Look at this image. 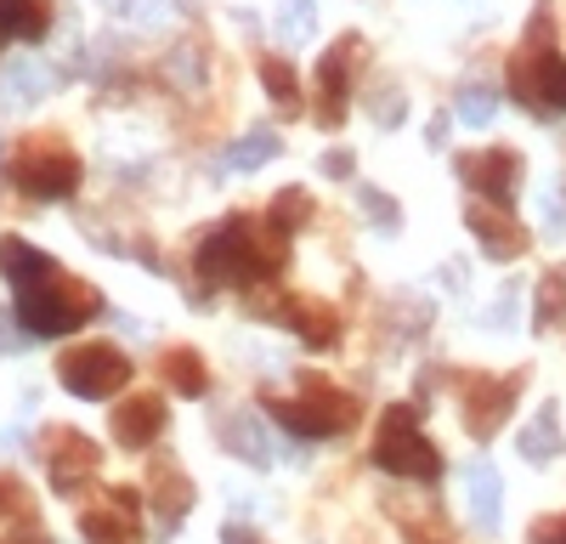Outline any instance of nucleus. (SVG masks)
Segmentation results:
<instances>
[{
  "mask_svg": "<svg viewBox=\"0 0 566 544\" xmlns=\"http://www.w3.org/2000/svg\"><path fill=\"white\" fill-rule=\"evenodd\" d=\"M57 380L74 391V397H85V402H103V397H114L125 380H130V363H125V352L119 346H80V352H69L63 363H57Z\"/></svg>",
  "mask_w": 566,
  "mask_h": 544,
  "instance_id": "7",
  "label": "nucleus"
},
{
  "mask_svg": "<svg viewBox=\"0 0 566 544\" xmlns=\"http://www.w3.org/2000/svg\"><path fill=\"white\" fill-rule=\"evenodd\" d=\"M317 29V0H283V34L306 40Z\"/></svg>",
  "mask_w": 566,
  "mask_h": 544,
  "instance_id": "28",
  "label": "nucleus"
},
{
  "mask_svg": "<svg viewBox=\"0 0 566 544\" xmlns=\"http://www.w3.org/2000/svg\"><path fill=\"white\" fill-rule=\"evenodd\" d=\"M119 12H125L130 23H159V18H165L159 0H119Z\"/></svg>",
  "mask_w": 566,
  "mask_h": 544,
  "instance_id": "31",
  "label": "nucleus"
},
{
  "mask_svg": "<svg viewBox=\"0 0 566 544\" xmlns=\"http://www.w3.org/2000/svg\"><path fill=\"white\" fill-rule=\"evenodd\" d=\"M277 148H283V143H277L272 130H250V136H239V143L227 148V170H261Z\"/></svg>",
  "mask_w": 566,
  "mask_h": 544,
  "instance_id": "24",
  "label": "nucleus"
},
{
  "mask_svg": "<svg viewBox=\"0 0 566 544\" xmlns=\"http://www.w3.org/2000/svg\"><path fill=\"white\" fill-rule=\"evenodd\" d=\"M533 544H566V511H560V516L533 522Z\"/></svg>",
  "mask_w": 566,
  "mask_h": 544,
  "instance_id": "32",
  "label": "nucleus"
},
{
  "mask_svg": "<svg viewBox=\"0 0 566 544\" xmlns=\"http://www.w3.org/2000/svg\"><path fill=\"white\" fill-rule=\"evenodd\" d=\"M165 420H170V408L159 397H130L125 408H114V437L125 448H154L165 437Z\"/></svg>",
  "mask_w": 566,
  "mask_h": 544,
  "instance_id": "16",
  "label": "nucleus"
},
{
  "mask_svg": "<svg viewBox=\"0 0 566 544\" xmlns=\"http://www.w3.org/2000/svg\"><path fill=\"white\" fill-rule=\"evenodd\" d=\"M12 181L23 199H40V205H57L80 188V159L69 143L57 136H29V143L12 154Z\"/></svg>",
  "mask_w": 566,
  "mask_h": 544,
  "instance_id": "6",
  "label": "nucleus"
},
{
  "mask_svg": "<svg viewBox=\"0 0 566 544\" xmlns=\"http://www.w3.org/2000/svg\"><path fill=\"white\" fill-rule=\"evenodd\" d=\"M272 420L290 431V437H301V442H312V437L323 442V437L352 431V420H357V397L340 391V386H328V380H301L295 397L272 402Z\"/></svg>",
  "mask_w": 566,
  "mask_h": 544,
  "instance_id": "5",
  "label": "nucleus"
},
{
  "mask_svg": "<svg viewBox=\"0 0 566 544\" xmlns=\"http://www.w3.org/2000/svg\"><path fill=\"white\" fill-rule=\"evenodd\" d=\"M154 493H159V527H181L187 505H193V488H187V477L176 465H154Z\"/></svg>",
  "mask_w": 566,
  "mask_h": 544,
  "instance_id": "20",
  "label": "nucleus"
},
{
  "mask_svg": "<svg viewBox=\"0 0 566 544\" xmlns=\"http://www.w3.org/2000/svg\"><path fill=\"white\" fill-rule=\"evenodd\" d=\"M272 317L277 324H290L306 346H335L340 341V317L328 301H312V295H277L272 301Z\"/></svg>",
  "mask_w": 566,
  "mask_h": 544,
  "instance_id": "13",
  "label": "nucleus"
},
{
  "mask_svg": "<svg viewBox=\"0 0 566 544\" xmlns=\"http://www.w3.org/2000/svg\"><path fill=\"white\" fill-rule=\"evenodd\" d=\"M566 324V279L560 272H544V284H538V329H555Z\"/></svg>",
  "mask_w": 566,
  "mask_h": 544,
  "instance_id": "26",
  "label": "nucleus"
},
{
  "mask_svg": "<svg viewBox=\"0 0 566 544\" xmlns=\"http://www.w3.org/2000/svg\"><path fill=\"white\" fill-rule=\"evenodd\" d=\"M323 170H328V176H352V154H328Z\"/></svg>",
  "mask_w": 566,
  "mask_h": 544,
  "instance_id": "37",
  "label": "nucleus"
},
{
  "mask_svg": "<svg viewBox=\"0 0 566 544\" xmlns=\"http://www.w3.org/2000/svg\"><path fill=\"white\" fill-rule=\"evenodd\" d=\"M136 516H142V499L130 488H114L80 516V533L91 544H136Z\"/></svg>",
  "mask_w": 566,
  "mask_h": 544,
  "instance_id": "12",
  "label": "nucleus"
},
{
  "mask_svg": "<svg viewBox=\"0 0 566 544\" xmlns=\"http://www.w3.org/2000/svg\"><path fill=\"white\" fill-rule=\"evenodd\" d=\"M357 199H363V210L374 216V227H380V233H397V205H391L386 193H374L368 181H363V193H357Z\"/></svg>",
  "mask_w": 566,
  "mask_h": 544,
  "instance_id": "30",
  "label": "nucleus"
},
{
  "mask_svg": "<svg viewBox=\"0 0 566 544\" xmlns=\"http://www.w3.org/2000/svg\"><path fill=\"white\" fill-rule=\"evenodd\" d=\"M221 544H261L250 527H239V522H232V527H221Z\"/></svg>",
  "mask_w": 566,
  "mask_h": 544,
  "instance_id": "34",
  "label": "nucleus"
},
{
  "mask_svg": "<svg viewBox=\"0 0 566 544\" xmlns=\"http://www.w3.org/2000/svg\"><path fill=\"white\" fill-rule=\"evenodd\" d=\"M45 29H52L45 0H0V40H40Z\"/></svg>",
  "mask_w": 566,
  "mask_h": 544,
  "instance_id": "19",
  "label": "nucleus"
},
{
  "mask_svg": "<svg viewBox=\"0 0 566 544\" xmlns=\"http://www.w3.org/2000/svg\"><path fill=\"white\" fill-rule=\"evenodd\" d=\"M0 544H52V538H45L40 527H18L12 538H0Z\"/></svg>",
  "mask_w": 566,
  "mask_h": 544,
  "instance_id": "35",
  "label": "nucleus"
},
{
  "mask_svg": "<svg viewBox=\"0 0 566 544\" xmlns=\"http://www.w3.org/2000/svg\"><path fill=\"white\" fill-rule=\"evenodd\" d=\"M97 465H103V453H97V442H91V437H80L69 426L45 431V477H52V488L63 499H74L91 477H97Z\"/></svg>",
  "mask_w": 566,
  "mask_h": 544,
  "instance_id": "9",
  "label": "nucleus"
},
{
  "mask_svg": "<svg viewBox=\"0 0 566 544\" xmlns=\"http://www.w3.org/2000/svg\"><path fill=\"white\" fill-rule=\"evenodd\" d=\"M442 284H453V290H464V266L453 261V266H442Z\"/></svg>",
  "mask_w": 566,
  "mask_h": 544,
  "instance_id": "38",
  "label": "nucleus"
},
{
  "mask_svg": "<svg viewBox=\"0 0 566 544\" xmlns=\"http://www.w3.org/2000/svg\"><path fill=\"white\" fill-rule=\"evenodd\" d=\"M165 380H170L181 397H205V391H210V375H205L199 352H170V357H165Z\"/></svg>",
  "mask_w": 566,
  "mask_h": 544,
  "instance_id": "23",
  "label": "nucleus"
},
{
  "mask_svg": "<svg viewBox=\"0 0 566 544\" xmlns=\"http://www.w3.org/2000/svg\"><path fill=\"white\" fill-rule=\"evenodd\" d=\"M510 91L515 103L533 114H566V57L549 40V12L533 18V34L522 40V52L510 57Z\"/></svg>",
  "mask_w": 566,
  "mask_h": 544,
  "instance_id": "3",
  "label": "nucleus"
},
{
  "mask_svg": "<svg viewBox=\"0 0 566 544\" xmlns=\"http://www.w3.org/2000/svg\"><path fill=\"white\" fill-rule=\"evenodd\" d=\"M301 216H306V193H283L277 210L266 216V227H277V239H283V233H295V221H301Z\"/></svg>",
  "mask_w": 566,
  "mask_h": 544,
  "instance_id": "29",
  "label": "nucleus"
},
{
  "mask_svg": "<svg viewBox=\"0 0 566 544\" xmlns=\"http://www.w3.org/2000/svg\"><path fill=\"white\" fill-rule=\"evenodd\" d=\"M266 239H261V227L250 221V216H227L216 233L199 244V255H193V266H199V279L205 284H227V290H244V284H255V279H266Z\"/></svg>",
  "mask_w": 566,
  "mask_h": 544,
  "instance_id": "2",
  "label": "nucleus"
},
{
  "mask_svg": "<svg viewBox=\"0 0 566 544\" xmlns=\"http://www.w3.org/2000/svg\"><path fill=\"white\" fill-rule=\"evenodd\" d=\"M453 108H459L464 125L482 130V125H493V114H499V91H493V85H464L459 97H453Z\"/></svg>",
  "mask_w": 566,
  "mask_h": 544,
  "instance_id": "25",
  "label": "nucleus"
},
{
  "mask_svg": "<svg viewBox=\"0 0 566 544\" xmlns=\"http://www.w3.org/2000/svg\"><path fill=\"white\" fill-rule=\"evenodd\" d=\"M357 34H346V40H335L323 52V63H317V119L335 130L340 119H346V108H352V69H357Z\"/></svg>",
  "mask_w": 566,
  "mask_h": 544,
  "instance_id": "10",
  "label": "nucleus"
},
{
  "mask_svg": "<svg viewBox=\"0 0 566 544\" xmlns=\"http://www.w3.org/2000/svg\"><path fill=\"white\" fill-rule=\"evenodd\" d=\"M515 391H522V380H515V375H504V380H493V375H464V380H459L464 431L476 437V442H488V437L510 420V402H515Z\"/></svg>",
  "mask_w": 566,
  "mask_h": 544,
  "instance_id": "8",
  "label": "nucleus"
},
{
  "mask_svg": "<svg viewBox=\"0 0 566 544\" xmlns=\"http://www.w3.org/2000/svg\"><path fill=\"white\" fill-rule=\"evenodd\" d=\"M12 317H18V312H0V352H12V346H18V335H12Z\"/></svg>",
  "mask_w": 566,
  "mask_h": 544,
  "instance_id": "36",
  "label": "nucleus"
},
{
  "mask_svg": "<svg viewBox=\"0 0 566 544\" xmlns=\"http://www.w3.org/2000/svg\"><path fill=\"white\" fill-rule=\"evenodd\" d=\"M221 442H227L232 453H244L250 465H272V460H283V448L272 442V431H266V420L255 415V408H239V415H227V420H221Z\"/></svg>",
  "mask_w": 566,
  "mask_h": 544,
  "instance_id": "15",
  "label": "nucleus"
},
{
  "mask_svg": "<svg viewBox=\"0 0 566 544\" xmlns=\"http://www.w3.org/2000/svg\"><path fill=\"white\" fill-rule=\"evenodd\" d=\"M52 85H57V74L45 69L40 57H18V63L0 69V108H29V103H40Z\"/></svg>",
  "mask_w": 566,
  "mask_h": 544,
  "instance_id": "17",
  "label": "nucleus"
},
{
  "mask_svg": "<svg viewBox=\"0 0 566 544\" xmlns=\"http://www.w3.org/2000/svg\"><path fill=\"white\" fill-rule=\"evenodd\" d=\"M368 460L380 465L386 477H402V482H437L442 477V453H437L431 437L419 431V415H413L408 402H391L386 408L380 431H374Z\"/></svg>",
  "mask_w": 566,
  "mask_h": 544,
  "instance_id": "4",
  "label": "nucleus"
},
{
  "mask_svg": "<svg viewBox=\"0 0 566 544\" xmlns=\"http://www.w3.org/2000/svg\"><path fill=\"white\" fill-rule=\"evenodd\" d=\"M459 181L464 188H476L482 199L493 205H510L515 199V181H522V154L515 148H482V154H459L453 159Z\"/></svg>",
  "mask_w": 566,
  "mask_h": 544,
  "instance_id": "11",
  "label": "nucleus"
},
{
  "mask_svg": "<svg viewBox=\"0 0 566 544\" xmlns=\"http://www.w3.org/2000/svg\"><path fill=\"white\" fill-rule=\"evenodd\" d=\"M464 493H470V522H476L482 533H493L499 516H504V482H499V471L488 460H476L464 471Z\"/></svg>",
  "mask_w": 566,
  "mask_h": 544,
  "instance_id": "18",
  "label": "nucleus"
},
{
  "mask_svg": "<svg viewBox=\"0 0 566 544\" xmlns=\"http://www.w3.org/2000/svg\"><path fill=\"white\" fill-rule=\"evenodd\" d=\"M18 511H23V488L0 477V516H18Z\"/></svg>",
  "mask_w": 566,
  "mask_h": 544,
  "instance_id": "33",
  "label": "nucleus"
},
{
  "mask_svg": "<svg viewBox=\"0 0 566 544\" xmlns=\"http://www.w3.org/2000/svg\"><path fill=\"white\" fill-rule=\"evenodd\" d=\"M0 272H7V284L18 295V324L23 335H40V341H52V335H74L80 324H91L103 306V295L69 279V272L34 250L29 239H0Z\"/></svg>",
  "mask_w": 566,
  "mask_h": 544,
  "instance_id": "1",
  "label": "nucleus"
},
{
  "mask_svg": "<svg viewBox=\"0 0 566 544\" xmlns=\"http://www.w3.org/2000/svg\"><path fill=\"white\" fill-rule=\"evenodd\" d=\"M261 85H266V97L277 103V114H301V91H295V69L283 63V57H266V63H261Z\"/></svg>",
  "mask_w": 566,
  "mask_h": 544,
  "instance_id": "22",
  "label": "nucleus"
},
{
  "mask_svg": "<svg viewBox=\"0 0 566 544\" xmlns=\"http://www.w3.org/2000/svg\"><path fill=\"white\" fill-rule=\"evenodd\" d=\"M538 216H544V233H560V227H566V176L544 181V193H538Z\"/></svg>",
  "mask_w": 566,
  "mask_h": 544,
  "instance_id": "27",
  "label": "nucleus"
},
{
  "mask_svg": "<svg viewBox=\"0 0 566 544\" xmlns=\"http://www.w3.org/2000/svg\"><path fill=\"white\" fill-rule=\"evenodd\" d=\"M464 221H470V233L482 239V250L493 255V261H515L527 250V233L515 227V216L504 210V205H493V199H476L464 210Z\"/></svg>",
  "mask_w": 566,
  "mask_h": 544,
  "instance_id": "14",
  "label": "nucleus"
},
{
  "mask_svg": "<svg viewBox=\"0 0 566 544\" xmlns=\"http://www.w3.org/2000/svg\"><path fill=\"white\" fill-rule=\"evenodd\" d=\"M522 453H527L533 465H544V460H555V453H560V415H555L549 402H544V415L522 431Z\"/></svg>",
  "mask_w": 566,
  "mask_h": 544,
  "instance_id": "21",
  "label": "nucleus"
}]
</instances>
